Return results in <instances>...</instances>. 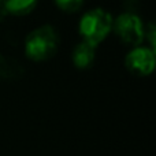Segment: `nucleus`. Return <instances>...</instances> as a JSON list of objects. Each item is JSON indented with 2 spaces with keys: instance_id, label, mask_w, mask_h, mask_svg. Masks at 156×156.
Masks as SVG:
<instances>
[{
  "instance_id": "7ed1b4c3",
  "label": "nucleus",
  "mask_w": 156,
  "mask_h": 156,
  "mask_svg": "<svg viewBox=\"0 0 156 156\" xmlns=\"http://www.w3.org/2000/svg\"><path fill=\"white\" fill-rule=\"evenodd\" d=\"M115 33L127 44L140 45L144 40V25L141 18L134 12H122L112 21Z\"/></svg>"
},
{
  "instance_id": "423d86ee",
  "label": "nucleus",
  "mask_w": 156,
  "mask_h": 156,
  "mask_svg": "<svg viewBox=\"0 0 156 156\" xmlns=\"http://www.w3.org/2000/svg\"><path fill=\"white\" fill-rule=\"evenodd\" d=\"M37 4V0H4V8L14 15L29 14Z\"/></svg>"
},
{
  "instance_id": "f257e3e1",
  "label": "nucleus",
  "mask_w": 156,
  "mask_h": 156,
  "mask_svg": "<svg viewBox=\"0 0 156 156\" xmlns=\"http://www.w3.org/2000/svg\"><path fill=\"white\" fill-rule=\"evenodd\" d=\"M112 27V16L107 10L100 7H94L83 12L80 19V29L83 41L97 45L103 41Z\"/></svg>"
},
{
  "instance_id": "39448f33",
  "label": "nucleus",
  "mask_w": 156,
  "mask_h": 156,
  "mask_svg": "<svg viewBox=\"0 0 156 156\" xmlns=\"http://www.w3.org/2000/svg\"><path fill=\"white\" fill-rule=\"evenodd\" d=\"M94 56H96V45L88 41L82 40L73 49V62L80 69L89 67L93 63Z\"/></svg>"
},
{
  "instance_id": "f03ea898",
  "label": "nucleus",
  "mask_w": 156,
  "mask_h": 156,
  "mask_svg": "<svg viewBox=\"0 0 156 156\" xmlns=\"http://www.w3.org/2000/svg\"><path fill=\"white\" fill-rule=\"evenodd\" d=\"M58 48L56 30L51 25H41L33 29L25 40V52L32 60H45Z\"/></svg>"
},
{
  "instance_id": "20e7f679",
  "label": "nucleus",
  "mask_w": 156,
  "mask_h": 156,
  "mask_svg": "<svg viewBox=\"0 0 156 156\" xmlns=\"http://www.w3.org/2000/svg\"><path fill=\"white\" fill-rule=\"evenodd\" d=\"M125 65L132 73L138 76H148L154 71L156 65L155 49L147 45H137L127 52Z\"/></svg>"
},
{
  "instance_id": "0eeeda50",
  "label": "nucleus",
  "mask_w": 156,
  "mask_h": 156,
  "mask_svg": "<svg viewBox=\"0 0 156 156\" xmlns=\"http://www.w3.org/2000/svg\"><path fill=\"white\" fill-rule=\"evenodd\" d=\"M55 3L58 4V7L62 8L65 11H77L78 8L82 7L83 0H55Z\"/></svg>"
}]
</instances>
